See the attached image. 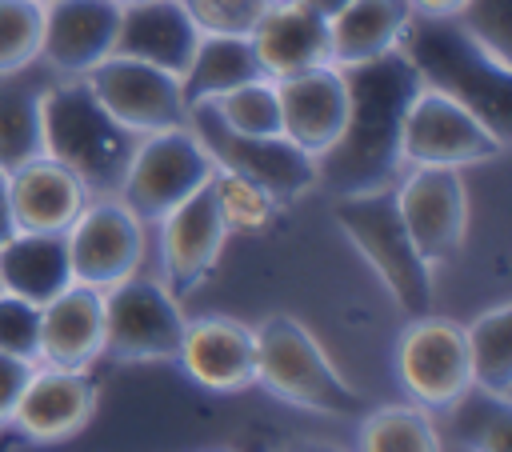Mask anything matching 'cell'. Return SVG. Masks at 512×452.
Segmentation results:
<instances>
[{
  "label": "cell",
  "instance_id": "1",
  "mask_svg": "<svg viewBox=\"0 0 512 452\" xmlns=\"http://www.w3.org/2000/svg\"><path fill=\"white\" fill-rule=\"evenodd\" d=\"M348 112L336 144L316 156V184L332 196L364 192L396 184L400 160V128L412 96L420 92V72L396 48L376 60L344 68Z\"/></svg>",
  "mask_w": 512,
  "mask_h": 452
},
{
  "label": "cell",
  "instance_id": "2",
  "mask_svg": "<svg viewBox=\"0 0 512 452\" xmlns=\"http://www.w3.org/2000/svg\"><path fill=\"white\" fill-rule=\"evenodd\" d=\"M44 156L60 160L88 196H116L136 136L108 116L84 76H56L40 100Z\"/></svg>",
  "mask_w": 512,
  "mask_h": 452
},
{
  "label": "cell",
  "instance_id": "3",
  "mask_svg": "<svg viewBox=\"0 0 512 452\" xmlns=\"http://www.w3.org/2000/svg\"><path fill=\"white\" fill-rule=\"evenodd\" d=\"M400 52L420 72V84L448 92L472 108L496 136L512 132V64L488 56L456 16H412Z\"/></svg>",
  "mask_w": 512,
  "mask_h": 452
},
{
  "label": "cell",
  "instance_id": "4",
  "mask_svg": "<svg viewBox=\"0 0 512 452\" xmlns=\"http://www.w3.org/2000/svg\"><path fill=\"white\" fill-rule=\"evenodd\" d=\"M256 384L304 412L316 416H360L364 396L348 384L312 328L288 312L264 316L256 328Z\"/></svg>",
  "mask_w": 512,
  "mask_h": 452
},
{
  "label": "cell",
  "instance_id": "5",
  "mask_svg": "<svg viewBox=\"0 0 512 452\" xmlns=\"http://www.w3.org/2000/svg\"><path fill=\"white\" fill-rule=\"evenodd\" d=\"M332 220L408 320L432 312V264L416 252L392 184L332 196Z\"/></svg>",
  "mask_w": 512,
  "mask_h": 452
},
{
  "label": "cell",
  "instance_id": "6",
  "mask_svg": "<svg viewBox=\"0 0 512 452\" xmlns=\"http://www.w3.org/2000/svg\"><path fill=\"white\" fill-rule=\"evenodd\" d=\"M504 152L508 140L496 136L472 108H464L440 88L420 84L400 128L404 168H472L500 160Z\"/></svg>",
  "mask_w": 512,
  "mask_h": 452
},
{
  "label": "cell",
  "instance_id": "7",
  "mask_svg": "<svg viewBox=\"0 0 512 452\" xmlns=\"http://www.w3.org/2000/svg\"><path fill=\"white\" fill-rule=\"evenodd\" d=\"M396 380L424 412H456L476 392L464 324L432 312L408 320L396 340Z\"/></svg>",
  "mask_w": 512,
  "mask_h": 452
},
{
  "label": "cell",
  "instance_id": "8",
  "mask_svg": "<svg viewBox=\"0 0 512 452\" xmlns=\"http://www.w3.org/2000/svg\"><path fill=\"white\" fill-rule=\"evenodd\" d=\"M212 172H216L212 156L204 152L196 132L188 124H180V128L136 136V148H132V160H128V172H124L116 196L144 224H156L180 200L200 192L212 180Z\"/></svg>",
  "mask_w": 512,
  "mask_h": 452
},
{
  "label": "cell",
  "instance_id": "9",
  "mask_svg": "<svg viewBox=\"0 0 512 452\" xmlns=\"http://www.w3.org/2000/svg\"><path fill=\"white\" fill-rule=\"evenodd\" d=\"M188 128L196 132V140L204 144V152L212 156L216 168L260 184L280 208L296 204L300 196H308L316 188V160L284 136H240V132L224 128L208 104L188 108Z\"/></svg>",
  "mask_w": 512,
  "mask_h": 452
},
{
  "label": "cell",
  "instance_id": "10",
  "mask_svg": "<svg viewBox=\"0 0 512 452\" xmlns=\"http://www.w3.org/2000/svg\"><path fill=\"white\" fill-rule=\"evenodd\" d=\"M188 316L180 296L152 276H128L104 288V356L116 364H152L176 360Z\"/></svg>",
  "mask_w": 512,
  "mask_h": 452
},
{
  "label": "cell",
  "instance_id": "11",
  "mask_svg": "<svg viewBox=\"0 0 512 452\" xmlns=\"http://www.w3.org/2000/svg\"><path fill=\"white\" fill-rule=\"evenodd\" d=\"M72 284H88L96 292L140 272L148 236L144 220L120 196H92L76 220L64 228Z\"/></svg>",
  "mask_w": 512,
  "mask_h": 452
},
{
  "label": "cell",
  "instance_id": "12",
  "mask_svg": "<svg viewBox=\"0 0 512 452\" xmlns=\"http://www.w3.org/2000/svg\"><path fill=\"white\" fill-rule=\"evenodd\" d=\"M92 96L108 108L116 124H124L132 136L164 132L188 124V104L180 92V76L152 68L132 56H104L84 72Z\"/></svg>",
  "mask_w": 512,
  "mask_h": 452
},
{
  "label": "cell",
  "instance_id": "13",
  "mask_svg": "<svg viewBox=\"0 0 512 452\" xmlns=\"http://www.w3.org/2000/svg\"><path fill=\"white\" fill-rule=\"evenodd\" d=\"M400 220L428 264L452 260L468 240V188L460 168H408L392 184Z\"/></svg>",
  "mask_w": 512,
  "mask_h": 452
},
{
  "label": "cell",
  "instance_id": "14",
  "mask_svg": "<svg viewBox=\"0 0 512 452\" xmlns=\"http://www.w3.org/2000/svg\"><path fill=\"white\" fill-rule=\"evenodd\" d=\"M96 408H100V388L88 376V368L36 364L16 400L8 428L24 444H60L72 440L80 428H88Z\"/></svg>",
  "mask_w": 512,
  "mask_h": 452
},
{
  "label": "cell",
  "instance_id": "15",
  "mask_svg": "<svg viewBox=\"0 0 512 452\" xmlns=\"http://www.w3.org/2000/svg\"><path fill=\"white\" fill-rule=\"evenodd\" d=\"M160 224V280L172 296H188L196 292L228 240V228L220 220V208L212 200V188L204 184L200 192H192L188 200H180L168 216L156 220Z\"/></svg>",
  "mask_w": 512,
  "mask_h": 452
},
{
  "label": "cell",
  "instance_id": "16",
  "mask_svg": "<svg viewBox=\"0 0 512 452\" xmlns=\"http://www.w3.org/2000/svg\"><path fill=\"white\" fill-rule=\"evenodd\" d=\"M176 364L204 392H248L256 384V332L236 316H196L184 324Z\"/></svg>",
  "mask_w": 512,
  "mask_h": 452
},
{
  "label": "cell",
  "instance_id": "17",
  "mask_svg": "<svg viewBox=\"0 0 512 452\" xmlns=\"http://www.w3.org/2000/svg\"><path fill=\"white\" fill-rule=\"evenodd\" d=\"M120 28L116 0H44L40 64L56 76H84L112 56Z\"/></svg>",
  "mask_w": 512,
  "mask_h": 452
},
{
  "label": "cell",
  "instance_id": "18",
  "mask_svg": "<svg viewBox=\"0 0 512 452\" xmlns=\"http://www.w3.org/2000/svg\"><path fill=\"white\" fill-rule=\"evenodd\" d=\"M276 100H280V136L316 160L336 144L344 128V112H348L344 68L316 64L308 72L284 76L276 80Z\"/></svg>",
  "mask_w": 512,
  "mask_h": 452
},
{
  "label": "cell",
  "instance_id": "19",
  "mask_svg": "<svg viewBox=\"0 0 512 452\" xmlns=\"http://www.w3.org/2000/svg\"><path fill=\"white\" fill-rule=\"evenodd\" d=\"M104 356V292L68 284L40 304V364L92 368Z\"/></svg>",
  "mask_w": 512,
  "mask_h": 452
},
{
  "label": "cell",
  "instance_id": "20",
  "mask_svg": "<svg viewBox=\"0 0 512 452\" xmlns=\"http://www.w3.org/2000/svg\"><path fill=\"white\" fill-rule=\"evenodd\" d=\"M248 44L268 80H284V76L308 72L316 64H332L328 20L308 12L296 0H276L252 28Z\"/></svg>",
  "mask_w": 512,
  "mask_h": 452
},
{
  "label": "cell",
  "instance_id": "21",
  "mask_svg": "<svg viewBox=\"0 0 512 452\" xmlns=\"http://www.w3.org/2000/svg\"><path fill=\"white\" fill-rule=\"evenodd\" d=\"M196 40L200 32L180 8V0H140V4H120V28L112 52L184 76Z\"/></svg>",
  "mask_w": 512,
  "mask_h": 452
},
{
  "label": "cell",
  "instance_id": "22",
  "mask_svg": "<svg viewBox=\"0 0 512 452\" xmlns=\"http://www.w3.org/2000/svg\"><path fill=\"white\" fill-rule=\"evenodd\" d=\"M92 196L52 156H32L8 172V204L20 232H64Z\"/></svg>",
  "mask_w": 512,
  "mask_h": 452
},
{
  "label": "cell",
  "instance_id": "23",
  "mask_svg": "<svg viewBox=\"0 0 512 452\" xmlns=\"http://www.w3.org/2000/svg\"><path fill=\"white\" fill-rule=\"evenodd\" d=\"M412 24L408 0H348L336 16H328V48L336 68H352L396 52Z\"/></svg>",
  "mask_w": 512,
  "mask_h": 452
},
{
  "label": "cell",
  "instance_id": "24",
  "mask_svg": "<svg viewBox=\"0 0 512 452\" xmlns=\"http://www.w3.org/2000/svg\"><path fill=\"white\" fill-rule=\"evenodd\" d=\"M72 284L64 232H12L0 244V292L24 296L32 304L52 300Z\"/></svg>",
  "mask_w": 512,
  "mask_h": 452
},
{
  "label": "cell",
  "instance_id": "25",
  "mask_svg": "<svg viewBox=\"0 0 512 452\" xmlns=\"http://www.w3.org/2000/svg\"><path fill=\"white\" fill-rule=\"evenodd\" d=\"M52 80L56 72H48L40 60L20 72H0V172H12L44 152L40 100Z\"/></svg>",
  "mask_w": 512,
  "mask_h": 452
},
{
  "label": "cell",
  "instance_id": "26",
  "mask_svg": "<svg viewBox=\"0 0 512 452\" xmlns=\"http://www.w3.org/2000/svg\"><path fill=\"white\" fill-rule=\"evenodd\" d=\"M264 76L260 64H256V52L248 44V36H200L196 40V52L180 76V92H184V104H204L244 80H256Z\"/></svg>",
  "mask_w": 512,
  "mask_h": 452
},
{
  "label": "cell",
  "instance_id": "27",
  "mask_svg": "<svg viewBox=\"0 0 512 452\" xmlns=\"http://www.w3.org/2000/svg\"><path fill=\"white\" fill-rule=\"evenodd\" d=\"M472 388L488 400H512V304H492L464 324Z\"/></svg>",
  "mask_w": 512,
  "mask_h": 452
},
{
  "label": "cell",
  "instance_id": "28",
  "mask_svg": "<svg viewBox=\"0 0 512 452\" xmlns=\"http://www.w3.org/2000/svg\"><path fill=\"white\" fill-rule=\"evenodd\" d=\"M356 452H444V440L432 412L404 400L360 412Z\"/></svg>",
  "mask_w": 512,
  "mask_h": 452
},
{
  "label": "cell",
  "instance_id": "29",
  "mask_svg": "<svg viewBox=\"0 0 512 452\" xmlns=\"http://www.w3.org/2000/svg\"><path fill=\"white\" fill-rule=\"evenodd\" d=\"M204 104L220 116L224 128L240 136H280V100H276V80L268 76L244 80Z\"/></svg>",
  "mask_w": 512,
  "mask_h": 452
},
{
  "label": "cell",
  "instance_id": "30",
  "mask_svg": "<svg viewBox=\"0 0 512 452\" xmlns=\"http://www.w3.org/2000/svg\"><path fill=\"white\" fill-rule=\"evenodd\" d=\"M208 188H212V200L220 208V220H224L228 236L232 232H264L276 220V212H280V204L260 184H252V180H244L236 172L216 168Z\"/></svg>",
  "mask_w": 512,
  "mask_h": 452
},
{
  "label": "cell",
  "instance_id": "31",
  "mask_svg": "<svg viewBox=\"0 0 512 452\" xmlns=\"http://www.w3.org/2000/svg\"><path fill=\"white\" fill-rule=\"evenodd\" d=\"M44 4L40 0H0V72H20L40 60Z\"/></svg>",
  "mask_w": 512,
  "mask_h": 452
},
{
  "label": "cell",
  "instance_id": "32",
  "mask_svg": "<svg viewBox=\"0 0 512 452\" xmlns=\"http://www.w3.org/2000/svg\"><path fill=\"white\" fill-rule=\"evenodd\" d=\"M276 0H180L200 36H252Z\"/></svg>",
  "mask_w": 512,
  "mask_h": 452
},
{
  "label": "cell",
  "instance_id": "33",
  "mask_svg": "<svg viewBox=\"0 0 512 452\" xmlns=\"http://www.w3.org/2000/svg\"><path fill=\"white\" fill-rule=\"evenodd\" d=\"M456 24L500 64H512V0H464Z\"/></svg>",
  "mask_w": 512,
  "mask_h": 452
},
{
  "label": "cell",
  "instance_id": "34",
  "mask_svg": "<svg viewBox=\"0 0 512 452\" xmlns=\"http://www.w3.org/2000/svg\"><path fill=\"white\" fill-rule=\"evenodd\" d=\"M0 352L40 364V304L0 292Z\"/></svg>",
  "mask_w": 512,
  "mask_h": 452
},
{
  "label": "cell",
  "instance_id": "35",
  "mask_svg": "<svg viewBox=\"0 0 512 452\" xmlns=\"http://www.w3.org/2000/svg\"><path fill=\"white\" fill-rule=\"evenodd\" d=\"M32 368H36L32 360H20V356L0 352V428H8V424H12L16 400H20V392H24L28 376H32Z\"/></svg>",
  "mask_w": 512,
  "mask_h": 452
},
{
  "label": "cell",
  "instance_id": "36",
  "mask_svg": "<svg viewBox=\"0 0 512 452\" xmlns=\"http://www.w3.org/2000/svg\"><path fill=\"white\" fill-rule=\"evenodd\" d=\"M472 452H508V400H496L492 416L480 420V428L468 436Z\"/></svg>",
  "mask_w": 512,
  "mask_h": 452
},
{
  "label": "cell",
  "instance_id": "37",
  "mask_svg": "<svg viewBox=\"0 0 512 452\" xmlns=\"http://www.w3.org/2000/svg\"><path fill=\"white\" fill-rule=\"evenodd\" d=\"M268 452H348V448H340L332 440H320V436H284Z\"/></svg>",
  "mask_w": 512,
  "mask_h": 452
},
{
  "label": "cell",
  "instance_id": "38",
  "mask_svg": "<svg viewBox=\"0 0 512 452\" xmlns=\"http://www.w3.org/2000/svg\"><path fill=\"white\" fill-rule=\"evenodd\" d=\"M412 16H456L464 0H408Z\"/></svg>",
  "mask_w": 512,
  "mask_h": 452
},
{
  "label": "cell",
  "instance_id": "39",
  "mask_svg": "<svg viewBox=\"0 0 512 452\" xmlns=\"http://www.w3.org/2000/svg\"><path fill=\"white\" fill-rule=\"evenodd\" d=\"M16 232V220H12V204H8V172H0V244Z\"/></svg>",
  "mask_w": 512,
  "mask_h": 452
},
{
  "label": "cell",
  "instance_id": "40",
  "mask_svg": "<svg viewBox=\"0 0 512 452\" xmlns=\"http://www.w3.org/2000/svg\"><path fill=\"white\" fill-rule=\"evenodd\" d=\"M296 4H304L308 12H316V16H324V20H328V16H336L348 0H296Z\"/></svg>",
  "mask_w": 512,
  "mask_h": 452
},
{
  "label": "cell",
  "instance_id": "41",
  "mask_svg": "<svg viewBox=\"0 0 512 452\" xmlns=\"http://www.w3.org/2000/svg\"><path fill=\"white\" fill-rule=\"evenodd\" d=\"M20 444H24V440H20L12 428H0V452H20Z\"/></svg>",
  "mask_w": 512,
  "mask_h": 452
},
{
  "label": "cell",
  "instance_id": "42",
  "mask_svg": "<svg viewBox=\"0 0 512 452\" xmlns=\"http://www.w3.org/2000/svg\"><path fill=\"white\" fill-rule=\"evenodd\" d=\"M116 4H140V0H116Z\"/></svg>",
  "mask_w": 512,
  "mask_h": 452
},
{
  "label": "cell",
  "instance_id": "43",
  "mask_svg": "<svg viewBox=\"0 0 512 452\" xmlns=\"http://www.w3.org/2000/svg\"><path fill=\"white\" fill-rule=\"evenodd\" d=\"M216 452H224V448H216Z\"/></svg>",
  "mask_w": 512,
  "mask_h": 452
},
{
  "label": "cell",
  "instance_id": "44",
  "mask_svg": "<svg viewBox=\"0 0 512 452\" xmlns=\"http://www.w3.org/2000/svg\"><path fill=\"white\" fill-rule=\"evenodd\" d=\"M40 4H44V0H40Z\"/></svg>",
  "mask_w": 512,
  "mask_h": 452
}]
</instances>
